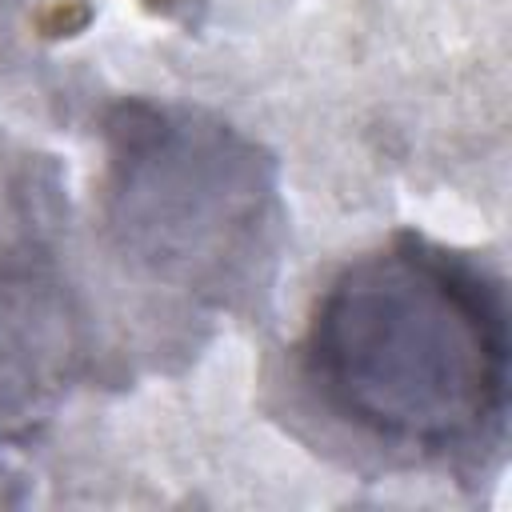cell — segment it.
<instances>
[{
  "mask_svg": "<svg viewBox=\"0 0 512 512\" xmlns=\"http://www.w3.org/2000/svg\"><path fill=\"white\" fill-rule=\"evenodd\" d=\"M104 228L156 288L244 308L268 288L284 208L276 160L240 128L180 104H120L104 124Z\"/></svg>",
  "mask_w": 512,
  "mask_h": 512,
  "instance_id": "7a4b0ae2",
  "label": "cell"
},
{
  "mask_svg": "<svg viewBox=\"0 0 512 512\" xmlns=\"http://www.w3.org/2000/svg\"><path fill=\"white\" fill-rule=\"evenodd\" d=\"M304 368L356 432L424 456L472 452L508 408L504 292L472 260L400 236L324 288Z\"/></svg>",
  "mask_w": 512,
  "mask_h": 512,
  "instance_id": "6da1fadb",
  "label": "cell"
},
{
  "mask_svg": "<svg viewBox=\"0 0 512 512\" xmlns=\"http://www.w3.org/2000/svg\"><path fill=\"white\" fill-rule=\"evenodd\" d=\"M32 220H36V208H32L28 180L0 152V264H16V252L32 236Z\"/></svg>",
  "mask_w": 512,
  "mask_h": 512,
  "instance_id": "277c9868",
  "label": "cell"
},
{
  "mask_svg": "<svg viewBox=\"0 0 512 512\" xmlns=\"http://www.w3.org/2000/svg\"><path fill=\"white\" fill-rule=\"evenodd\" d=\"M84 356L88 328L72 292L32 264H0V440L40 428Z\"/></svg>",
  "mask_w": 512,
  "mask_h": 512,
  "instance_id": "3957f363",
  "label": "cell"
}]
</instances>
